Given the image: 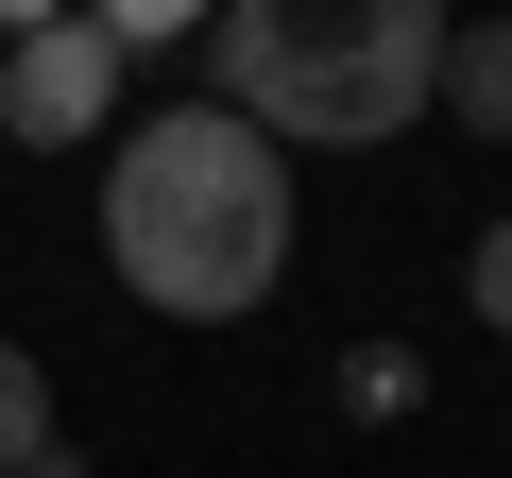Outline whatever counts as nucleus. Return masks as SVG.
<instances>
[{
	"label": "nucleus",
	"mask_w": 512,
	"mask_h": 478,
	"mask_svg": "<svg viewBox=\"0 0 512 478\" xmlns=\"http://www.w3.org/2000/svg\"><path fill=\"white\" fill-rule=\"evenodd\" d=\"M342 393H359V427H393V410L427 393V359H410V342H359V359H342Z\"/></svg>",
	"instance_id": "0eeeda50"
},
{
	"label": "nucleus",
	"mask_w": 512,
	"mask_h": 478,
	"mask_svg": "<svg viewBox=\"0 0 512 478\" xmlns=\"http://www.w3.org/2000/svg\"><path fill=\"white\" fill-rule=\"evenodd\" d=\"M444 69V0H239L205 35V103L274 154H393Z\"/></svg>",
	"instance_id": "f03ea898"
},
{
	"label": "nucleus",
	"mask_w": 512,
	"mask_h": 478,
	"mask_svg": "<svg viewBox=\"0 0 512 478\" xmlns=\"http://www.w3.org/2000/svg\"><path fill=\"white\" fill-rule=\"evenodd\" d=\"M103 274L154 325H256L291 274V154L222 120L205 86L103 137Z\"/></svg>",
	"instance_id": "f257e3e1"
},
{
	"label": "nucleus",
	"mask_w": 512,
	"mask_h": 478,
	"mask_svg": "<svg viewBox=\"0 0 512 478\" xmlns=\"http://www.w3.org/2000/svg\"><path fill=\"white\" fill-rule=\"evenodd\" d=\"M0 137H18V154H86V137H120V35L18 0V18H0Z\"/></svg>",
	"instance_id": "7ed1b4c3"
},
{
	"label": "nucleus",
	"mask_w": 512,
	"mask_h": 478,
	"mask_svg": "<svg viewBox=\"0 0 512 478\" xmlns=\"http://www.w3.org/2000/svg\"><path fill=\"white\" fill-rule=\"evenodd\" d=\"M461 308H478V342H512V205L461 239Z\"/></svg>",
	"instance_id": "423d86ee"
},
{
	"label": "nucleus",
	"mask_w": 512,
	"mask_h": 478,
	"mask_svg": "<svg viewBox=\"0 0 512 478\" xmlns=\"http://www.w3.org/2000/svg\"><path fill=\"white\" fill-rule=\"evenodd\" d=\"M52 444H69V393L35 376V342H0V478H35Z\"/></svg>",
	"instance_id": "39448f33"
},
{
	"label": "nucleus",
	"mask_w": 512,
	"mask_h": 478,
	"mask_svg": "<svg viewBox=\"0 0 512 478\" xmlns=\"http://www.w3.org/2000/svg\"><path fill=\"white\" fill-rule=\"evenodd\" d=\"M427 103H444L461 137H495V154H512V18H444V69H427Z\"/></svg>",
	"instance_id": "20e7f679"
}]
</instances>
